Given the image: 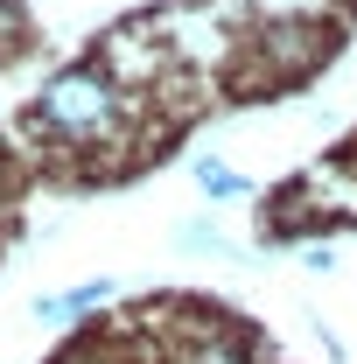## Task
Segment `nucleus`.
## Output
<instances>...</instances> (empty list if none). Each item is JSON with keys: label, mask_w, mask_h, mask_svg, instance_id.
<instances>
[{"label": "nucleus", "mask_w": 357, "mask_h": 364, "mask_svg": "<svg viewBox=\"0 0 357 364\" xmlns=\"http://www.w3.org/2000/svg\"><path fill=\"white\" fill-rule=\"evenodd\" d=\"M36 127L56 134L63 147H91V140H112L127 127V98H119V85H112L98 63H70V70H56L43 85Z\"/></svg>", "instance_id": "f257e3e1"}, {"label": "nucleus", "mask_w": 357, "mask_h": 364, "mask_svg": "<svg viewBox=\"0 0 357 364\" xmlns=\"http://www.w3.org/2000/svg\"><path fill=\"white\" fill-rule=\"evenodd\" d=\"M105 301H112V280H78V287H63V294H43V301H36V322L63 329V322H85L91 309H105Z\"/></svg>", "instance_id": "f03ea898"}, {"label": "nucleus", "mask_w": 357, "mask_h": 364, "mask_svg": "<svg viewBox=\"0 0 357 364\" xmlns=\"http://www.w3.org/2000/svg\"><path fill=\"white\" fill-rule=\"evenodd\" d=\"M196 189H203L211 203H231V196H245V176H238L231 161H218V154H196Z\"/></svg>", "instance_id": "7ed1b4c3"}]
</instances>
